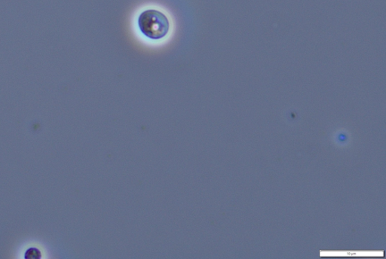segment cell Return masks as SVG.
I'll return each mask as SVG.
<instances>
[{"instance_id": "cell-1", "label": "cell", "mask_w": 386, "mask_h": 259, "mask_svg": "<svg viewBox=\"0 0 386 259\" xmlns=\"http://www.w3.org/2000/svg\"><path fill=\"white\" fill-rule=\"evenodd\" d=\"M138 27L146 37L158 40L169 33L170 23L166 15L156 10L143 12L138 17Z\"/></svg>"}]
</instances>
